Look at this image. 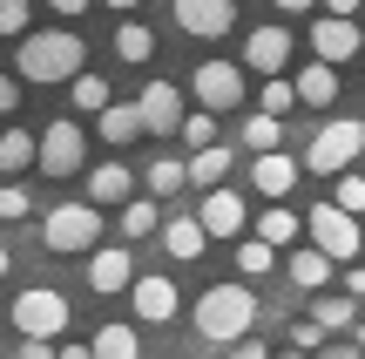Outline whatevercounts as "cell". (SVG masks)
Returning <instances> with one entry per match:
<instances>
[{"label":"cell","instance_id":"7","mask_svg":"<svg viewBox=\"0 0 365 359\" xmlns=\"http://www.w3.org/2000/svg\"><path fill=\"white\" fill-rule=\"evenodd\" d=\"M81 149H88V143H81V122H48V129H41L34 136V170L41 176H75L81 170Z\"/></svg>","mask_w":365,"mask_h":359},{"label":"cell","instance_id":"42","mask_svg":"<svg viewBox=\"0 0 365 359\" xmlns=\"http://www.w3.org/2000/svg\"><path fill=\"white\" fill-rule=\"evenodd\" d=\"M277 7H284V14H304V7H312V0H277Z\"/></svg>","mask_w":365,"mask_h":359},{"label":"cell","instance_id":"14","mask_svg":"<svg viewBox=\"0 0 365 359\" xmlns=\"http://www.w3.org/2000/svg\"><path fill=\"white\" fill-rule=\"evenodd\" d=\"M88 258V285L102 298H115V292H129V278H135V258L129 251H102V244H95V251H81Z\"/></svg>","mask_w":365,"mask_h":359},{"label":"cell","instance_id":"20","mask_svg":"<svg viewBox=\"0 0 365 359\" xmlns=\"http://www.w3.org/2000/svg\"><path fill=\"white\" fill-rule=\"evenodd\" d=\"M122 197H135V176L122 163H95L88 170V203H122Z\"/></svg>","mask_w":365,"mask_h":359},{"label":"cell","instance_id":"13","mask_svg":"<svg viewBox=\"0 0 365 359\" xmlns=\"http://www.w3.org/2000/svg\"><path fill=\"white\" fill-rule=\"evenodd\" d=\"M135 116H143L149 136H176V122H182V95H176V81H149V89L135 95Z\"/></svg>","mask_w":365,"mask_h":359},{"label":"cell","instance_id":"30","mask_svg":"<svg viewBox=\"0 0 365 359\" xmlns=\"http://www.w3.org/2000/svg\"><path fill=\"white\" fill-rule=\"evenodd\" d=\"M156 203H163V197H156ZM156 203H129V197H122V238H149V231L163 224Z\"/></svg>","mask_w":365,"mask_h":359},{"label":"cell","instance_id":"16","mask_svg":"<svg viewBox=\"0 0 365 359\" xmlns=\"http://www.w3.org/2000/svg\"><path fill=\"white\" fill-rule=\"evenodd\" d=\"M244 61L257 68V75H277V68L291 61V34H284V27H271V21H264L257 34L244 41Z\"/></svg>","mask_w":365,"mask_h":359},{"label":"cell","instance_id":"38","mask_svg":"<svg viewBox=\"0 0 365 359\" xmlns=\"http://www.w3.org/2000/svg\"><path fill=\"white\" fill-rule=\"evenodd\" d=\"M21 108V75H0V116H14Z\"/></svg>","mask_w":365,"mask_h":359},{"label":"cell","instance_id":"34","mask_svg":"<svg viewBox=\"0 0 365 359\" xmlns=\"http://www.w3.org/2000/svg\"><path fill=\"white\" fill-rule=\"evenodd\" d=\"M291 102H298V89H291L284 75H264V89H257V108H271V116H284Z\"/></svg>","mask_w":365,"mask_h":359},{"label":"cell","instance_id":"12","mask_svg":"<svg viewBox=\"0 0 365 359\" xmlns=\"http://www.w3.org/2000/svg\"><path fill=\"white\" fill-rule=\"evenodd\" d=\"M190 89H196V102H203V108H217V116H223V108H237V102H244V75H237L230 61H203V68H196V81H190Z\"/></svg>","mask_w":365,"mask_h":359},{"label":"cell","instance_id":"37","mask_svg":"<svg viewBox=\"0 0 365 359\" xmlns=\"http://www.w3.org/2000/svg\"><path fill=\"white\" fill-rule=\"evenodd\" d=\"M27 27V0H0V34H21Z\"/></svg>","mask_w":365,"mask_h":359},{"label":"cell","instance_id":"1","mask_svg":"<svg viewBox=\"0 0 365 359\" xmlns=\"http://www.w3.org/2000/svg\"><path fill=\"white\" fill-rule=\"evenodd\" d=\"M21 81H41V89H54V81H68L81 61H88V41L68 34V27H21Z\"/></svg>","mask_w":365,"mask_h":359},{"label":"cell","instance_id":"24","mask_svg":"<svg viewBox=\"0 0 365 359\" xmlns=\"http://www.w3.org/2000/svg\"><path fill=\"white\" fill-rule=\"evenodd\" d=\"M34 163V136L27 129H0V176H21Z\"/></svg>","mask_w":365,"mask_h":359},{"label":"cell","instance_id":"19","mask_svg":"<svg viewBox=\"0 0 365 359\" xmlns=\"http://www.w3.org/2000/svg\"><path fill=\"white\" fill-rule=\"evenodd\" d=\"M257 238H264V244H277V251H291V244L304 238V217H298V211H284V203L271 197V211L257 217Z\"/></svg>","mask_w":365,"mask_h":359},{"label":"cell","instance_id":"41","mask_svg":"<svg viewBox=\"0 0 365 359\" xmlns=\"http://www.w3.org/2000/svg\"><path fill=\"white\" fill-rule=\"evenodd\" d=\"M325 14H359V0H325Z\"/></svg>","mask_w":365,"mask_h":359},{"label":"cell","instance_id":"6","mask_svg":"<svg viewBox=\"0 0 365 359\" xmlns=\"http://www.w3.org/2000/svg\"><path fill=\"white\" fill-rule=\"evenodd\" d=\"M14 325L34 339H61L68 333V298L54 292V285H27L21 298H14Z\"/></svg>","mask_w":365,"mask_h":359},{"label":"cell","instance_id":"8","mask_svg":"<svg viewBox=\"0 0 365 359\" xmlns=\"http://www.w3.org/2000/svg\"><path fill=\"white\" fill-rule=\"evenodd\" d=\"M196 224H203V238H244V224H250V211H244V197L237 190H223V183H203V203H196Z\"/></svg>","mask_w":365,"mask_h":359},{"label":"cell","instance_id":"40","mask_svg":"<svg viewBox=\"0 0 365 359\" xmlns=\"http://www.w3.org/2000/svg\"><path fill=\"white\" fill-rule=\"evenodd\" d=\"M54 14H88V0H48Z\"/></svg>","mask_w":365,"mask_h":359},{"label":"cell","instance_id":"23","mask_svg":"<svg viewBox=\"0 0 365 359\" xmlns=\"http://www.w3.org/2000/svg\"><path fill=\"white\" fill-rule=\"evenodd\" d=\"M291 278H298L304 292H325V278H331V258L318 251V244H304V251H291Z\"/></svg>","mask_w":365,"mask_h":359},{"label":"cell","instance_id":"9","mask_svg":"<svg viewBox=\"0 0 365 359\" xmlns=\"http://www.w3.org/2000/svg\"><path fill=\"white\" fill-rule=\"evenodd\" d=\"M176 27L196 41H223L237 27V0H176Z\"/></svg>","mask_w":365,"mask_h":359},{"label":"cell","instance_id":"21","mask_svg":"<svg viewBox=\"0 0 365 359\" xmlns=\"http://www.w3.org/2000/svg\"><path fill=\"white\" fill-rule=\"evenodd\" d=\"M163 231V251H170V258H203V224H196V217H176V224H156Z\"/></svg>","mask_w":365,"mask_h":359},{"label":"cell","instance_id":"25","mask_svg":"<svg viewBox=\"0 0 365 359\" xmlns=\"http://www.w3.org/2000/svg\"><path fill=\"white\" fill-rule=\"evenodd\" d=\"M182 170H190V183H223V170H230V149L203 143V149H196L190 163H182Z\"/></svg>","mask_w":365,"mask_h":359},{"label":"cell","instance_id":"26","mask_svg":"<svg viewBox=\"0 0 365 359\" xmlns=\"http://www.w3.org/2000/svg\"><path fill=\"white\" fill-rule=\"evenodd\" d=\"M115 54L122 61H149V54H156V34H149L143 21H122L115 27Z\"/></svg>","mask_w":365,"mask_h":359},{"label":"cell","instance_id":"29","mask_svg":"<svg viewBox=\"0 0 365 359\" xmlns=\"http://www.w3.org/2000/svg\"><path fill=\"white\" fill-rule=\"evenodd\" d=\"M284 143V122L271 116V108H257V116L244 122V149H277Z\"/></svg>","mask_w":365,"mask_h":359},{"label":"cell","instance_id":"35","mask_svg":"<svg viewBox=\"0 0 365 359\" xmlns=\"http://www.w3.org/2000/svg\"><path fill=\"white\" fill-rule=\"evenodd\" d=\"M331 203H339V211H352V217L365 211V176L352 170V163H345V170H339V197H331Z\"/></svg>","mask_w":365,"mask_h":359},{"label":"cell","instance_id":"44","mask_svg":"<svg viewBox=\"0 0 365 359\" xmlns=\"http://www.w3.org/2000/svg\"><path fill=\"white\" fill-rule=\"evenodd\" d=\"M7 265H14V258H7V244H0V278H7Z\"/></svg>","mask_w":365,"mask_h":359},{"label":"cell","instance_id":"10","mask_svg":"<svg viewBox=\"0 0 365 359\" xmlns=\"http://www.w3.org/2000/svg\"><path fill=\"white\" fill-rule=\"evenodd\" d=\"M359 48H365V34H359L352 14H318L312 21V54L318 61H352Z\"/></svg>","mask_w":365,"mask_h":359},{"label":"cell","instance_id":"28","mask_svg":"<svg viewBox=\"0 0 365 359\" xmlns=\"http://www.w3.org/2000/svg\"><path fill=\"white\" fill-rule=\"evenodd\" d=\"M88 353H108V359H135V353H143V339H135L129 325H102V333L88 339Z\"/></svg>","mask_w":365,"mask_h":359},{"label":"cell","instance_id":"39","mask_svg":"<svg viewBox=\"0 0 365 359\" xmlns=\"http://www.w3.org/2000/svg\"><path fill=\"white\" fill-rule=\"evenodd\" d=\"M345 292H352V298H365V265H345Z\"/></svg>","mask_w":365,"mask_h":359},{"label":"cell","instance_id":"17","mask_svg":"<svg viewBox=\"0 0 365 359\" xmlns=\"http://www.w3.org/2000/svg\"><path fill=\"white\" fill-rule=\"evenodd\" d=\"M291 89H298V102H312V108H331V102H339V61H312L298 81H291Z\"/></svg>","mask_w":365,"mask_h":359},{"label":"cell","instance_id":"33","mask_svg":"<svg viewBox=\"0 0 365 359\" xmlns=\"http://www.w3.org/2000/svg\"><path fill=\"white\" fill-rule=\"evenodd\" d=\"M176 136H182V143H190V149L217 143V108H203V116H182V122H176Z\"/></svg>","mask_w":365,"mask_h":359},{"label":"cell","instance_id":"2","mask_svg":"<svg viewBox=\"0 0 365 359\" xmlns=\"http://www.w3.org/2000/svg\"><path fill=\"white\" fill-rule=\"evenodd\" d=\"M250 319H257L250 285H210V292L196 298V333H203L210 346H230L237 333H250Z\"/></svg>","mask_w":365,"mask_h":359},{"label":"cell","instance_id":"32","mask_svg":"<svg viewBox=\"0 0 365 359\" xmlns=\"http://www.w3.org/2000/svg\"><path fill=\"white\" fill-rule=\"evenodd\" d=\"M182 183H190V170H182L176 156H156V163H149V190H156V197H176Z\"/></svg>","mask_w":365,"mask_h":359},{"label":"cell","instance_id":"43","mask_svg":"<svg viewBox=\"0 0 365 359\" xmlns=\"http://www.w3.org/2000/svg\"><path fill=\"white\" fill-rule=\"evenodd\" d=\"M102 7H115V14H129V7H135V0H102Z\"/></svg>","mask_w":365,"mask_h":359},{"label":"cell","instance_id":"36","mask_svg":"<svg viewBox=\"0 0 365 359\" xmlns=\"http://www.w3.org/2000/svg\"><path fill=\"white\" fill-rule=\"evenodd\" d=\"M27 217V190L21 183H0V224H21Z\"/></svg>","mask_w":365,"mask_h":359},{"label":"cell","instance_id":"5","mask_svg":"<svg viewBox=\"0 0 365 359\" xmlns=\"http://www.w3.org/2000/svg\"><path fill=\"white\" fill-rule=\"evenodd\" d=\"M304 238H312L331 265H345V258H359V217L339 211V203H318V211L304 217Z\"/></svg>","mask_w":365,"mask_h":359},{"label":"cell","instance_id":"18","mask_svg":"<svg viewBox=\"0 0 365 359\" xmlns=\"http://www.w3.org/2000/svg\"><path fill=\"white\" fill-rule=\"evenodd\" d=\"M95 129H102V143H135L143 116H135V102H102L95 108Z\"/></svg>","mask_w":365,"mask_h":359},{"label":"cell","instance_id":"11","mask_svg":"<svg viewBox=\"0 0 365 359\" xmlns=\"http://www.w3.org/2000/svg\"><path fill=\"white\" fill-rule=\"evenodd\" d=\"M129 305H135V319H149V325H170L176 312H182V292H176V285L156 271V278H129Z\"/></svg>","mask_w":365,"mask_h":359},{"label":"cell","instance_id":"22","mask_svg":"<svg viewBox=\"0 0 365 359\" xmlns=\"http://www.w3.org/2000/svg\"><path fill=\"white\" fill-rule=\"evenodd\" d=\"M312 325H318V333H352V325H359V298L352 292H345V298H318Z\"/></svg>","mask_w":365,"mask_h":359},{"label":"cell","instance_id":"3","mask_svg":"<svg viewBox=\"0 0 365 359\" xmlns=\"http://www.w3.org/2000/svg\"><path fill=\"white\" fill-rule=\"evenodd\" d=\"M41 244H48L54 258H81L102 244V211L95 203H54L48 217H41Z\"/></svg>","mask_w":365,"mask_h":359},{"label":"cell","instance_id":"4","mask_svg":"<svg viewBox=\"0 0 365 359\" xmlns=\"http://www.w3.org/2000/svg\"><path fill=\"white\" fill-rule=\"evenodd\" d=\"M359 149H365V122H359V116H339V122H325V129L304 143L298 170H312V176H339L345 163H359Z\"/></svg>","mask_w":365,"mask_h":359},{"label":"cell","instance_id":"27","mask_svg":"<svg viewBox=\"0 0 365 359\" xmlns=\"http://www.w3.org/2000/svg\"><path fill=\"white\" fill-rule=\"evenodd\" d=\"M68 102L95 116V108L108 102V81H102V75H88V68H75V75H68Z\"/></svg>","mask_w":365,"mask_h":359},{"label":"cell","instance_id":"31","mask_svg":"<svg viewBox=\"0 0 365 359\" xmlns=\"http://www.w3.org/2000/svg\"><path fill=\"white\" fill-rule=\"evenodd\" d=\"M271 258H277V244H264V238H244V244H237V271H244V278H264Z\"/></svg>","mask_w":365,"mask_h":359},{"label":"cell","instance_id":"15","mask_svg":"<svg viewBox=\"0 0 365 359\" xmlns=\"http://www.w3.org/2000/svg\"><path fill=\"white\" fill-rule=\"evenodd\" d=\"M250 183H257L264 197H291V183H298V156H284V149H257Z\"/></svg>","mask_w":365,"mask_h":359}]
</instances>
